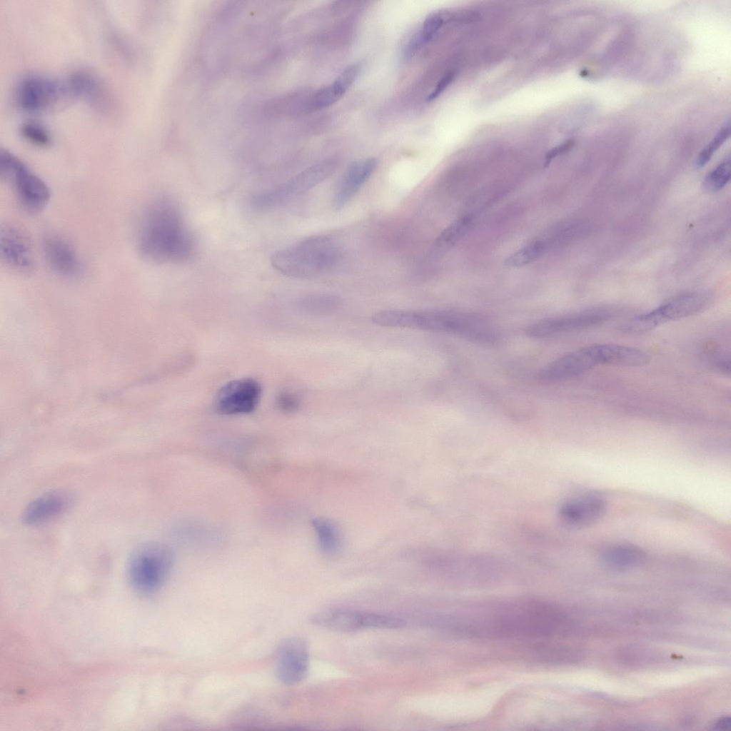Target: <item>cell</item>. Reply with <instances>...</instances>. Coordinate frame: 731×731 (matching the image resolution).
<instances>
[{
	"label": "cell",
	"instance_id": "cell-1",
	"mask_svg": "<svg viewBox=\"0 0 731 731\" xmlns=\"http://www.w3.org/2000/svg\"><path fill=\"white\" fill-rule=\"evenodd\" d=\"M140 226L138 248L145 259L158 264L180 263L194 255V238L171 199L162 197L150 204Z\"/></svg>",
	"mask_w": 731,
	"mask_h": 731
},
{
	"label": "cell",
	"instance_id": "cell-2",
	"mask_svg": "<svg viewBox=\"0 0 731 731\" xmlns=\"http://www.w3.org/2000/svg\"><path fill=\"white\" fill-rule=\"evenodd\" d=\"M570 620L563 610L554 604L530 600L500 610L495 619L498 637L546 638L564 634Z\"/></svg>",
	"mask_w": 731,
	"mask_h": 731
},
{
	"label": "cell",
	"instance_id": "cell-3",
	"mask_svg": "<svg viewBox=\"0 0 731 731\" xmlns=\"http://www.w3.org/2000/svg\"><path fill=\"white\" fill-rule=\"evenodd\" d=\"M405 328L443 333L470 342L493 346L501 341L498 327L488 318L470 312L449 309L405 311Z\"/></svg>",
	"mask_w": 731,
	"mask_h": 731
},
{
	"label": "cell",
	"instance_id": "cell-4",
	"mask_svg": "<svg viewBox=\"0 0 731 731\" xmlns=\"http://www.w3.org/2000/svg\"><path fill=\"white\" fill-rule=\"evenodd\" d=\"M341 257V251L333 241L313 237L276 251L271 257V263L284 276L306 279L329 271Z\"/></svg>",
	"mask_w": 731,
	"mask_h": 731
},
{
	"label": "cell",
	"instance_id": "cell-5",
	"mask_svg": "<svg viewBox=\"0 0 731 731\" xmlns=\"http://www.w3.org/2000/svg\"><path fill=\"white\" fill-rule=\"evenodd\" d=\"M173 562V552L167 545L151 542L138 545L128 560L129 583L139 594H154L166 582Z\"/></svg>",
	"mask_w": 731,
	"mask_h": 731
},
{
	"label": "cell",
	"instance_id": "cell-6",
	"mask_svg": "<svg viewBox=\"0 0 731 731\" xmlns=\"http://www.w3.org/2000/svg\"><path fill=\"white\" fill-rule=\"evenodd\" d=\"M0 177L12 186L18 202L29 213L41 211L50 199V190L45 182L16 156L4 150L0 153Z\"/></svg>",
	"mask_w": 731,
	"mask_h": 731
},
{
	"label": "cell",
	"instance_id": "cell-7",
	"mask_svg": "<svg viewBox=\"0 0 731 731\" xmlns=\"http://www.w3.org/2000/svg\"><path fill=\"white\" fill-rule=\"evenodd\" d=\"M710 301V296L702 292L682 294L649 312L632 318L622 330L627 333H645L667 322L697 314L707 307Z\"/></svg>",
	"mask_w": 731,
	"mask_h": 731
},
{
	"label": "cell",
	"instance_id": "cell-8",
	"mask_svg": "<svg viewBox=\"0 0 731 731\" xmlns=\"http://www.w3.org/2000/svg\"><path fill=\"white\" fill-rule=\"evenodd\" d=\"M336 168V162L333 160L313 165L276 188L253 196L251 204L263 211L280 206L321 183Z\"/></svg>",
	"mask_w": 731,
	"mask_h": 731
},
{
	"label": "cell",
	"instance_id": "cell-9",
	"mask_svg": "<svg viewBox=\"0 0 731 731\" xmlns=\"http://www.w3.org/2000/svg\"><path fill=\"white\" fill-rule=\"evenodd\" d=\"M311 622L320 627L339 632H353L366 629H399L406 622L399 617L345 609H328L311 617Z\"/></svg>",
	"mask_w": 731,
	"mask_h": 731
},
{
	"label": "cell",
	"instance_id": "cell-10",
	"mask_svg": "<svg viewBox=\"0 0 731 731\" xmlns=\"http://www.w3.org/2000/svg\"><path fill=\"white\" fill-rule=\"evenodd\" d=\"M615 316L616 312L608 308L585 309L540 319L528 326L525 333L530 338H546L598 326Z\"/></svg>",
	"mask_w": 731,
	"mask_h": 731
},
{
	"label": "cell",
	"instance_id": "cell-11",
	"mask_svg": "<svg viewBox=\"0 0 731 731\" xmlns=\"http://www.w3.org/2000/svg\"><path fill=\"white\" fill-rule=\"evenodd\" d=\"M448 576L463 585H480L498 578L503 565L496 558L479 553H451L443 558Z\"/></svg>",
	"mask_w": 731,
	"mask_h": 731
},
{
	"label": "cell",
	"instance_id": "cell-12",
	"mask_svg": "<svg viewBox=\"0 0 731 731\" xmlns=\"http://www.w3.org/2000/svg\"><path fill=\"white\" fill-rule=\"evenodd\" d=\"M261 395L258 382L251 378H239L223 385L214 398V410L225 415L249 413L258 405Z\"/></svg>",
	"mask_w": 731,
	"mask_h": 731
},
{
	"label": "cell",
	"instance_id": "cell-13",
	"mask_svg": "<svg viewBox=\"0 0 731 731\" xmlns=\"http://www.w3.org/2000/svg\"><path fill=\"white\" fill-rule=\"evenodd\" d=\"M309 669V652L306 641L299 637H288L279 645L276 655L275 673L287 685L302 682Z\"/></svg>",
	"mask_w": 731,
	"mask_h": 731
},
{
	"label": "cell",
	"instance_id": "cell-14",
	"mask_svg": "<svg viewBox=\"0 0 731 731\" xmlns=\"http://www.w3.org/2000/svg\"><path fill=\"white\" fill-rule=\"evenodd\" d=\"M67 91L51 79L29 75L19 81L15 90L17 106L24 111L38 112L51 106Z\"/></svg>",
	"mask_w": 731,
	"mask_h": 731
},
{
	"label": "cell",
	"instance_id": "cell-15",
	"mask_svg": "<svg viewBox=\"0 0 731 731\" xmlns=\"http://www.w3.org/2000/svg\"><path fill=\"white\" fill-rule=\"evenodd\" d=\"M607 508L605 498L595 492H585L568 498L558 510L560 523L570 528L586 527L599 520Z\"/></svg>",
	"mask_w": 731,
	"mask_h": 731
},
{
	"label": "cell",
	"instance_id": "cell-16",
	"mask_svg": "<svg viewBox=\"0 0 731 731\" xmlns=\"http://www.w3.org/2000/svg\"><path fill=\"white\" fill-rule=\"evenodd\" d=\"M598 365L596 344H593L560 356L543 368L538 376L543 382H560L580 375Z\"/></svg>",
	"mask_w": 731,
	"mask_h": 731
},
{
	"label": "cell",
	"instance_id": "cell-17",
	"mask_svg": "<svg viewBox=\"0 0 731 731\" xmlns=\"http://www.w3.org/2000/svg\"><path fill=\"white\" fill-rule=\"evenodd\" d=\"M0 253L11 270L29 273L34 270V259L31 241L20 228L5 225L0 231Z\"/></svg>",
	"mask_w": 731,
	"mask_h": 731
},
{
	"label": "cell",
	"instance_id": "cell-18",
	"mask_svg": "<svg viewBox=\"0 0 731 731\" xmlns=\"http://www.w3.org/2000/svg\"><path fill=\"white\" fill-rule=\"evenodd\" d=\"M73 503L74 496L66 490L48 491L26 505L21 515V521L29 526L45 523L67 511Z\"/></svg>",
	"mask_w": 731,
	"mask_h": 731
},
{
	"label": "cell",
	"instance_id": "cell-19",
	"mask_svg": "<svg viewBox=\"0 0 731 731\" xmlns=\"http://www.w3.org/2000/svg\"><path fill=\"white\" fill-rule=\"evenodd\" d=\"M43 251L51 270L58 275L72 278L81 271V264L73 246L58 235L46 236L43 241Z\"/></svg>",
	"mask_w": 731,
	"mask_h": 731
},
{
	"label": "cell",
	"instance_id": "cell-20",
	"mask_svg": "<svg viewBox=\"0 0 731 731\" xmlns=\"http://www.w3.org/2000/svg\"><path fill=\"white\" fill-rule=\"evenodd\" d=\"M377 166L375 158H369L351 163L344 173L336 192L335 208H343L370 177Z\"/></svg>",
	"mask_w": 731,
	"mask_h": 731
},
{
	"label": "cell",
	"instance_id": "cell-21",
	"mask_svg": "<svg viewBox=\"0 0 731 731\" xmlns=\"http://www.w3.org/2000/svg\"><path fill=\"white\" fill-rule=\"evenodd\" d=\"M358 71L357 64H351L344 69L331 85L319 89L314 94L311 101V108L322 109L338 101L353 84Z\"/></svg>",
	"mask_w": 731,
	"mask_h": 731
},
{
	"label": "cell",
	"instance_id": "cell-22",
	"mask_svg": "<svg viewBox=\"0 0 731 731\" xmlns=\"http://www.w3.org/2000/svg\"><path fill=\"white\" fill-rule=\"evenodd\" d=\"M644 558V552L638 547L619 544L606 548L602 553L601 561L608 568L622 570L637 567Z\"/></svg>",
	"mask_w": 731,
	"mask_h": 731
},
{
	"label": "cell",
	"instance_id": "cell-23",
	"mask_svg": "<svg viewBox=\"0 0 731 731\" xmlns=\"http://www.w3.org/2000/svg\"><path fill=\"white\" fill-rule=\"evenodd\" d=\"M66 91L73 95L97 102L104 91L103 85L93 74L86 71L74 72L69 77Z\"/></svg>",
	"mask_w": 731,
	"mask_h": 731
},
{
	"label": "cell",
	"instance_id": "cell-24",
	"mask_svg": "<svg viewBox=\"0 0 731 731\" xmlns=\"http://www.w3.org/2000/svg\"><path fill=\"white\" fill-rule=\"evenodd\" d=\"M312 524L321 552L328 556L336 555L341 548V534L336 525L323 518H316Z\"/></svg>",
	"mask_w": 731,
	"mask_h": 731
},
{
	"label": "cell",
	"instance_id": "cell-25",
	"mask_svg": "<svg viewBox=\"0 0 731 731\" xmlns=\"http://www.w3.org/2000/svg\"><path fill=\"white\" fill-rule=\"evenodd\" d=\"M473 221L470 216H465L445 228L435 239L433 250L435 254L444 253L461 239L470 228Z\"/></svg>",
	"mask_w": 731,
	"mask_h": 731
},
{
	"label": "cell",
	"instance_id": "cell-26",
	"mask_svg": "<svg viewBox=\"0 0 731 731\" xmlns=\"http://www.w3.org/2000/svg\"><path fill=\"white\" fill-rule=\"evenodd\" d=\"M530 655L539 662L562 664L572 661L575 653L565 646L550 642H538L530 648Z\"/></svg>",
	"mask_w": 731,
	"mask_h": 731
},
{
	"label": "cell",
	"instance_id": "cell-27",
	"mask_svg": "<svg viewBox=\"0 0 731 731\" xmlns=\"http://www.w3.org/2000/svg\"><path fill=\"white\" fill-rule=\"evenodd\" d=\"M340 304L341 300L336 296L315 294L300 299L298 302V307L305 313L321 316L333 313Z\"/></svg>",
	"mask_w": 731,
	"mask_h": 731
},
{
	"label": "cell",
	"instance_id": "cell-28",
	"mask_svg": "<svg viewBox=\"0 0 731 731\" xmlns=\"http://www.w3.org/2000/svg\"><path fill=\"white\" fill-rule=\"evenodd\" d=\"M545 249V242L535 241L508 256L505 258L504 264L510 268L526 266L540 258Z\"/></svg>",
	"mask_w": 731,
	"mask_h": 731
},
{
	"label": "cell",
	"instance_id": "cell-29",
	"mask_svg": "<svg viewBox=\"0 0 731 731\" xmlns=\"http://www.w3.org/2000/svg\"><path fill=\"white\" fill-rule=\"evenodd\" d=\"M730 169L729 158L722 161L705 178V189L708 192H717L723 188L730 179Z\"/></svg>",
	"mask_w": 731,
	"mask_h": 731
},
{
	"label": "cell",
	"instance_id": "cell-30",
	"mask_svg": "<svg viewBox=\"0 0 731 731\" xmlns=\"http://www.w3.org/2000/svg\"><path fill=\"white\" fill-rule=\"evenodd\" d=\"M20 133L24 139L36 146L45 147L51 141L49 131L36 121H29L24 123L21 126Z\"/></svg>",
	"mask_w": 731,
	"mask_h": 731
},
{
	"label": "cell",
	"instance_id": "cell-31",
	"mask_svg": "<svg viewBox=\"0 0 731 731\" xmlns=\"http://www.w3.org/2000/svg\"><path fill=\"white\" fill-rule=\"evenodd\" d=\"M730 123L727 121L717 131L710 142L700 151L696 161L695 166L701 168L705 166L712 158L715 153L729 138Z\"/></svg>",
	"mask_w": 731,
	"mask_h": 731
},
{
	"label": "cell",
	"instance_id": "cell-32",
	"mask_svg": "<svg viewBox=\"0 0 731 731\" xmlns=\"http://www.w3.org/2000/svg\"><path fill=\"white\" fill-rule=\"evenodd\" d=\"M276 403L279 410L291 413L297 410L300 406L298 397L289 391H282L276 397Z\"/></svg>",
	"mask_w": 731,
	"mask_h": 731
},
{
	"label": "cell",
	"instance_id": "cell-33",
	"mask_svg": "<svg viewBox=\"0 0 731 731\" xmlns=\"http://www.w3.org/2000/svg\"><path fill=\"white\" fill-rule=\"evenodd\" d=\"M456 71L450 70L445 73L438 81L434 89L427 97V101H430L438 98L453 81L456 76Z\"/></svg>",
	"mask_w": 731,
	"mask_h": 731
},
{
	"label": "cell",
	"instance_id": "cell-34",
	"mask_svg": "<svg viewBox=\"0 0 731 731\" xmlns=\"http://www.w3.org/2000/svg\"><path fill=\"white\" fill-rule=\"evenodd\" d=\"M573 141H566L550 149L545 155V166L548 165L555 157L568 152L573 146Z\"/></svg>",
	"mask_w": 731,
	"mask_h": 731
},
{
	"label": "cell",
	"instance_id": "cell-35",
	"mask_svg": "<svg viewBox=\"0 0 731 731\" xmlns=\"http://www.w3.org/2000/svg\"><path fill=\"white\" fill-rule=\"evenodd\" d=\"M718 729L725 730L730 727V718L728 717H724L719 720L715 725Z\"/></svg>",
	"mask_w": 731,
	"mask_h": 731
}]
</instances>
